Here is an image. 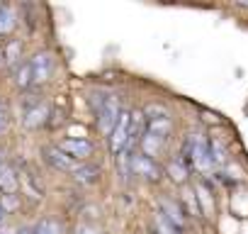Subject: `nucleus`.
<instances>
[{"label": "nucleus", "instance_id": "8", "mask_svg": "<svg viewBox=\"0 0 248 234\" xmlns=\"http://www.w3.org/2000/svg\"><path fill=\"white\" fill-rule=\"evenodd\" d=\"M161 215H163L178 232L185 229V210H183L180 205H175L173 200H161Z\"/></svg>", "mask_w": 248, "mask_h": 234}, {"label": "nucleus", "instance_id": "6", "mask_svg": "<svg viewBox=\"0 0 248 234\" xmlns=\"http://www.w3.org/2000/svg\"><path fill=\"white\" fill-rule=\"evenodd\" d=\"M166 144H168L166 137H158V134L144 132V137H141V154L149 156V159H158V156L166 151Z\"/></svg>", "mask_w": 248, "mask_h": 234}, {"label": "nucleus", "instance_id": "21", "mask_svg": "<svg viewBox=\"0 0 248 234\" xmlns=\"http://www.w3.org/2000/svg\"><path fill=\"white\" fill-rule=\"evenodd\" d=\"M37 234H61V227L56 219H42L37 227H34Z\"/></svg>", "mask_w": 248, "mask_h": 234}, {"label": "nucleus", "instance_id": "16", "mask_svg": "<svg viewBox=\"0 0 248 234\" xmlns=\"http://www.w3.org/2000/svg\"><path fill=\"white\" fill-rule=\"evenodd\" d=\"M15 27V13L8 5H0V34H10Z\"/></svg>", "mask_w": 248, "mask_h": 234}, {"label": "nucleus", "instance_id": "5", "mask_svg": "<svg viewBox=\"0 0 248 234\" xmlns=\"http://www.w3.org/2000/svg\"><path fill=\"white\" fill-rule=\"evenodd\" d=\"M32 81L34 83H44L51 78V71H54V56L49 51H39L32 56Z\"/></svg>", "mask_w": 248, "mask_h": 234}, {"label": "nucleus", "instance_id": "18", "mask_svg": "<svg viewBox=\"0 0 248 234\" xmlns=\"http://www.w3.org/2000/svg\"><path fill=\"white\" fill-rule=\"evenodd\" d=\"M154 234H183V232H178L161 212L156 215V219H154Z\"/></svg>", "mask_w": 248, "mask_h": 234}, {"label": "nucleus", "instance_id": "23", "mask_svg": "<svg viewBox=\"0 0 248 234\" xmlns=\"http://www.w3.org/2000/svg\"><path fill=\"white\" fill-rule=\"evenodd\" d=\"M13 207H17L15 195H5V200H3V210H13Z\"/></svg>", "mask_w": 248, "mask_h": 234}, {"label": "nucleus", "instance_id": "25", "mask_svg": "<svg viewBox=\"0 0 248 234\" xmlns=\"http://www.w3.org/2000/svg\"><path fill=\"white\" fill-rule=\"evenodd\" d=\"M76 234H97L93 227H88V224H80L78 229H76Z\"/></svg>", "mask_w": 248, "mask_h": 234}, {"label": "nucleus", "instance_id": "20", "mask_svg": "<svg viewBox=\"0 0 248 234\" xmlns=\"http://www.w3.org/2000/svg\"><path fill=\"white\" fill-rule=\"evenodd\" d=\"M20 51H22V44L13 39V42L8 44V51H5V56H8L5 61H8V66H10V68H15V66H17V61H20Z\"/></svg>", "mask_w": 248, "mask_h": 234}, {"label": "nucleus", "instance_id": "4", "mask_svg": "<svg viewBox=\"0 0 248 234\" xmlns=\"http://www.w3.org/2000/svg\"><path fill=\"white\" fill-rule=\"evenodd\" d=\"M44 161L49 164V166H54V168H59V171H66V173H76L80 166H78V161L73 159V156H68L66 151H61L59 147H46L44 151Z\"/></svg>", "mask_w": 248, "mask_h": 234}, {"label": "nucleus", "instance_id": "27", "mask_svg": "<svg viewBox=\"0 0 248 234\" xmlns=\"http://www.w3.org/2000/svg\"><path fill=\"white\" fill-rule=\"evenodd\" d=\"M5 219V210H3V205H0V222Z\"/></svg>", "mask_w": 248, "mask_h": 234}, {"label": "nucleus", "instance_id": "29", "mask_svg": "<svg viewBox=\"0 0 248 234\" xmlns=\"http://www.w3.org/2000/svg\"><path fill=\"white\" fill-rule=\"evenodd\" d=\"M0 110H5V107H3V102H0Z\"/></svg>", "mask_w": 248, "mask_h": 234}, {"label": "nucleus", "instance_id": "7", "mask_svg": "<svg viewBox=\"0 0 248 234\" xmlns=\"http://www.w3.org/2000/svg\"><path fill=\"white\" fill-rule=\"evenodd\" d=\"M59 149L66 151L68 156H73L76 161H78V159H85V156L93 154V144H90L88 139H63V142L59 144Z\"/></svg>", "mask_w": 248, "mask_h": 234}, {"label": "nucleus", "instance_id": "22", "mask_svg": "<svg viewBox=\"0 0 248 234\" xmlns=\"http://www.w3.org/2000/svg\"><path fill=\"white\" fill-rule=\"evenodd\" d=\"M209 151H212L214 164H224V161H226V149H224V144H221L219 139H212V142H209Z\"/></svg>", "mask_w": 248, "mask_h": 234}, {"label": "nucleus", "instance_id": "26", "mask_svg": "<svg viewBox=\"0 0 248 234\" xmlns=\"http://www.w3.org/2000/svg\"><path fill=\"white\" fill-rule=\"evenodd\" d=\"M17 234H37V232H34V227H25V229H20Z\"/></svg>", "mask_w": 248, "mask_h": 234}, {"label": "nucleus", "instance_id": "12", "mask_svg": "<svg viewBox=\"0 0 248 234\" xmlns=\"http://www.w3.org/2000/svg\"><path fill=\"white\" fill-rule=\"evenodd\" d=\"M170 130H173V122L170 117H158V120H146V132L151 134H158V137H170Z\"/></svg>", "mask_w": 248, "mask_h": 234}, {"label": "nucleus", "instance_id": "13", "mask_svg": "<svg viewBox=\"0 0 248 234\" xmlns=\"http://www.w3.org/2000/svg\"><path fill=\"white\" fill-rule=\"evenodd\" d=\"M168 176H170L175 183H185V181H187V164H185L183 159L168 161Z\"/></svg>", "mask_w": 248, "mask_h": 234}, {"label": "nucleus", "instance_id": "19", "mask_svg": "<svg viewBox=\"0 0 248 234\" xmlns=\"http://www.w3.org/2000/svg\"><path fill=\"white\" fill-rule=\"evenodd\" d=\"M97 166H80L76 173H73V178L78 181V183H93L95 178H97Z\"/></svg>", "mask_w": 248, "mask_h": 234}, {"label": "nucleus", "instance_id": "24", "mask_svg": "<svg viewBox=\"0 0 248 234\" xmlns=\"http://www.w3.org/2000/svg\"><path fill=\"white\" fill-rule=\"evenodd\" d=\"M5 127H8V112L0 110V132H5Z\"/></svg>", "mask_w": 248, "mask_h": 234}, {"label": "nucleus", "instance_id": "2", "mask_svg": "<svg viewBox=\"0 0 248 234\" xmlns=\"http://www.w3.org/2000/svg\"><path fill=\"white\" fill-rule=\"evenodd\" d=\"M93 107H95V115H97V125H100V132H105V134H112L114 125L119 122V115L124 112V110L119 107V98H117V95L100 93L97 98H93Z\"/></svg>", "mask_w": 248, "mask_h": 234}, {"label": "nucleus", "instance_id": "14", "mask_svg": "<svg viewBox=\"0 0 248 234\" xmlns=\"http://www.w3.org/2000/svg\"><path fill=\"white\" fill-rule=\"evenodd\" d=\"M183 210H187V215H192V217L202 215V207H200L197 193H195V190H190V188H185V190H183Z\"/></svg>", "mask_w": 248, "mask_h": 234}, {"label": "nucleus", "instance_id": "11", "mask_svg": "<svg viewBox=\"0 0 248 234\" xmlns=\"http://www.w3.org/2000/svg\"><path fill=\"white\" fill-rule=\"evenodd\" d=\"M17 188H20V173L15 171V166L3 164V168H0V190H5L8 195H15Z\"/></svg>", "mask_w": 248, "mask_h": 234}, {"label": "nucleus", "instance_id": "17", "mask_svg": "<svg viewBox=\"0 0 248 234\" xmlns=\"http://www.w3.org/2000/svg\"><path fill=\"white\" fill-rule=\"evenodd\" d=\"M15 78H17V85H20V88H27L30 83H34V81H32V64H30V61L20 64Z\"/></svg>", "mask_w": 248, "mask_h": 234}, {"label": "nucleus", "instance_id": "10", "mask_svg": "<svg viewBox=\"0 0 248 234\" xmlns=\"http://www.w3.org/2000/svg\"><path fill=\"white\" fill-rule=\"evenodd\" d=\"M49 115H51V110H49V105H46V102H42V105H37V107L27 110V112H25V127L37 130V127L46 125V122H49Z\"/></svg>", "mask_w": 248, "mask_h": 234}, {"label": "nucleus", "instance_id": "15", "mask_svg": "<svg viewBox=\"0 0 248 234\" xmlns=\"http://www.w3.org/2000/svg\"><path fill=\"white\" fill-rule=\"evenodd\" d=\"M195 193H197V200H200V207H202V212L204 215H212V210H214V200H212V193L202 185V183H197L195 185Z\"/></svg>", "mask_w": 248, "mask_h": 234}, {"label": "nucleus", "instance_id": "3", "mask_svg": "<svg viewBox=\"0 0 248 234\" xmlns=\"http://www.w3.org/2000/svg\"><path fill=\"white\" fill-rule=\"evenodd\" d=\"M129 125H132V112L124 110L119 115V122L114 125L112 134H109V147H112V154H122L127 149V142H129Z\"/></svg>", "mask_w": 248, "mask_h": 234}, {"label": "nucleus", "instance_id": "1", "mask_svg": "<svg viewBox=\"0 0 248 234\" xmlns=\"http://www.w3.org/2000/svg\"><path fill=\"white\" fill-rule=\"evenodd\" d=\"M180 159H183L187 166L197 168L200 173H207V171H212V166H214V159H212V151H209V142H207L202 134H187V137H185Z\"/></svg>", "mask_w": 248, "mask_h": 234}, {"label": "nucleus", "instance_id": "9", "mask_svg": "<svg viewBox=\"0 0 248 234\" xmlns=\"http://www.w3.org/2000/svg\"><path fill=\"white\" fill-rule=\"evenodd\" d=\"M134 173H137V176H144V178H149V181H158V178H161L158 164H156L154 159L144 156V154L134 156Z\"/></svg>", "mask_w": 248, "mask_h": 234}, {"label": "nucleus", "instance_id": "28", "mask_svg": "<svg viewBox=\"0 0 248 234\" xmlns=\"http://www.w3.org/2000/svg\"><path fill=\"white\" fill-rule=\"evenodd\" d=\"M3 164H5V161H3V149H0V168H3Z\"/></svg>", "mask_w": 248, "mask_h": 234}]
</instances>
